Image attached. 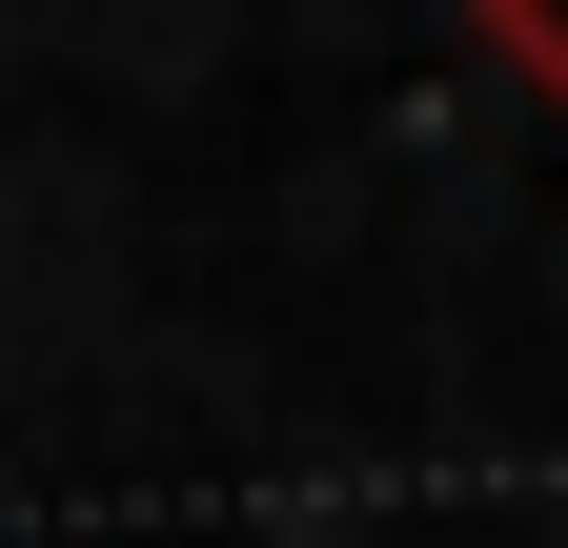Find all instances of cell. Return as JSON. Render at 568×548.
Instances as JSON below:
<instances>
[{
	"label": "cell",
	"mask_w": 568,
	"mask_h": 548,
	"mask_svg": "<svg viewBox=\"0 0 568 548\" xmlns=\"http://www.w3.org/2000/svg\"><path fill=\"white\" fill-rule=\"evenodd\" d=\"M487 61H508V82L568 122V0H487Z\"/></svg>",
	"instance_id": "cell-1"
}]
</instances>
